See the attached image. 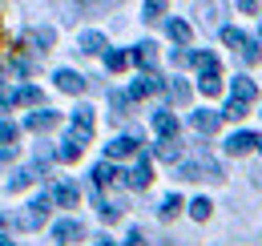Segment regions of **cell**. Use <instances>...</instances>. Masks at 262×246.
<instances>
[{
  "label": "cell",
  "mask_w": 262,
  "mask_h": 246,
  "mask_svg": "<svg viewBox=\"0 0 262 246\" xmlns=\"http://www.w3.org/2000/svg\"><path fill=\"white\" fill-rule=\"evenodd\" d=\"M222 40H226L234 53H242V61H246V65H258L262 53H258V40H254V36H246L242 29H222Z\"/></svg>",
  "instance_id": "1"
},
{
  "label": "cell",
  "mask_w": 262,
  "mask_h": 246,
  "mask_svg": "<svg viewBox=\"0 0 262 246\" xmlns=\"http://www.w3.org/2000/svg\"><path fill=\"white\" fill-rule=\"evenodd\" d=\"M49 206H53V194H40V198H33V202L25 206V214L16 218V226H20V230H36V226H45Z\"/></svg>",
  "instance_id": "2"
},
{
  "label": "cell",
  "mask_w": 262,
  "mask_h": 246,
  "mask_svg": "<svg viewBox=\"0 0 262 246\" xmlns=\"http://www.w3.org/2000/svg\"><path fill=\"white\" fill-rule=\"evenodd\" d=\"M89 137H93V109H89V105H77L73 125H69V141H77V146H89Z\"/></svg>",
  "instance_id": "3"
},
{
  "label": "cell",
  "mask_w": 262,
  "mask_h": 246,
  "mask_svg": "<svg viewBox=\"0 0 262 246\" xmlns=\"http://www.w3.org/2000/svg\"><path fill=\"white\" fill-rule=\"evenodd\" d=\"M178 178H186V182L222 178V166H218V161H182V166H178Z\"/></svg>",
  "instance_id": "4"
},
{
  "label": "cell",
  "mask_w": 262,
  "mask_h": 246,
  "mask_svg": "<svg viewBox=\"0 0 262 246\" xmlns=\"http://www.w3.org/2000/svg\"><path fill=\"white\" fill-rule=\"evenodd\" d=\"M250 150H262V137H258V133H250V129H238V133L226 141V154H234V157L250 154Z\"/></svg>",
  "instance_id": "5"
},
{
  "label": "cell",
  "mask_w": 262,
  "mask_h": 246,
  "mask_svg": "<svg viewBox=\"0 0 262 246\" xmlns=\"http://www.w3.org/2000/svg\"><path fill=\"white\" fill-rule=\"evenodd\" d=\"M125 182H129L133 190H145V186L154 182V166H149V157H137V161H133V170L125 174Z\"/></svg>",
  "instance_id": "6"
},
{
  "label": "cell",
  "mask_w": 262,
  "mask_h": 246,
  "mask_svg": "<svg viewBox=\"0 0 262 246\" xmlns=\"http://www.w3.org/2000/svg\"><path fill=\"white\" fill-rule=\"evenodd\" d=\"M154 93H162V77H158V73H141V77L133 81L129 97H133V101H141V97H154Z\"/></svg>",
  "instance_id": "7"
},
{
  "label": "cell",
  "mask_w": 262,
  "mask_h": 246,
  "mask_svg": "<svg viewBox=\"0 0 262 246\" xmlns=\"http://www.w3.org/2000/svg\"><path fill=\"white\" fill-rule=\"evenodd\" d=\"M105 150H109V161H117V157H141V146H137V137H113Z\"/></svg>",
  "instance_id": "8"
},
{
  "label": "cell",
  "mask_w": 262,
  "mask_h": 246,
  "mask_svg": "<svg viewBox=\"0 0 262 246\" xmlns=\"http://www.w3.org/2000/svg\"><path fill=\"white\" fill-rule=\"evenodd\" d=\"M129 61L137 65V69H145V73H154V61H158V45L154 40H141L137 49L129 53Z\"/></svg>",
  "instance_id": "9"
},
{
  "label": "cell",
  "mask_w": 262,
  "mask_h": 246,
  "mask_svg": "<svg viewBox=\"0 0 262 246\" xmlns=\"http://www.w3.org/2000/svg\"><path fill=\"white\" fill-rule=\"evenodd\" d=\"M258 97V85L250 81V77H238L234 85H230V101H238V105H250Z\"/></svg>",
  "instance_id": "10"
},
{
  "label": "cell",
  "mask_w": 262,
  "mask_h": 246,
  "mask_svg": "<svg viewBox=\"0 0 262 246\" xmlns=\"http://www.w3.org/2000/svg\"><path fill=\"white\" fill-rule=\"evenodd\" d=\"M218 125H222V113H214V109H198V113H194V129H198V133H206V137L218 133Z\"/></svg>",
  "instance_id": "11"
},
{
  "label": "cell",
  "mask_w": 262,
  "mask_h": 246,
  "mask_svg": "<svg viewBox=\"0 0 262 246\" xmlns=\"http://www.w3.org/2000/svg\"><path fill=\"white\" fill-rule=\"evenodd\" d=\"M53 81H57V89H61V93H85V77L73 73V69H61Z\"/></svg>",
  "instance_id": "12"
},
{
  "label": "cell",
  "mask_w": 262,
  "mask_h": 246,
  "mask_svg": "<svg viewBox=\"0 0 262 246\" xmlns=\"http://www.w3.org/2000/svg\"><path fill=\"white\" fill-rule=\"evenodd\" d=\"M53 202H57V206H65V210H73V206L81 202V190H77V186H69V182H61L57 190H53Z\"/></svg>",
  "instance_id": "13"
},
{
  "label": "cell",
  "mask_w": 262,
  "mask_h": 246,
  "mask_svg": "<svg viewBox=\"0 0 262 246\" xmlns=\"http://www.w3.org/2000/svg\"><path fill=\"white\" fill-rule=\"evenodd\" d=\"M57 121H61V117H57L53 109H36L33 117H29V129H33V133H49Z\"/></svg>",
  "instance_id": "14"
},
{
  "label": "cell",
  "mask_w": 262,
  "mask_h": 246,
  "mask_svg": "<svg viewBox=\"0 0 262 246\" xmlns=\"http://www.w3.org/2000/svg\"><path fill=\"white\" fill-rule=\"evenodd\" d=\"M53 238H57V242H73V238H85V226H81V222H57V226H53Z\"/></svg>",
  "instance_id": "15"
},
{
  "label": "cell",
  "mask_w": 262,
  "mask_h": 246,
  "mask_svg": "<svg viewBox=\"0 0 262 246\" xmlns=\"http://www.w3.org/2000/svg\"><path fill=\"white\" fill-rule=\"evenodd\" d=\"M154 129L162 133V141H173V137H178V117H173V113H158V117H154Z\"/></svg>",
  "instance_id": "16"
},
{
  "label": "cell",
  "mask_w": 262,
  "mask_h": 246,
  "mask_svg": "<svg viewBox=\"0 0 262 246\" xmlns=\"http://www.w3.org/2000/svg\"><path fill=\"white\" fill-rule=\"evenodd\" d=\"M109 49V40L101 36V32H81V53H89V57H97Z\"/></svg>",
  "instance_id": "17"
},
{
  "label": "cell",
  "mask_w": 262,
  "mask_h": 246,
  "mask_svg": "<svg viewBox=\"0 0 262 246\" xmlns=\"http://www.w3.org/2000/svg\"><path fill=\"white\" fill-rule=\"evenodd\" d=\"M117 178H121V174H117V166H113V161H101L97 170H93V182H97V190H105V186H113Z\"/></svg>",
  "instance_id": "18"
},
{
  "label": "cell",
  "mask_w": 262,
  "mask_h": 246,
  "mask_svg": "<svg viewBox=\"0 0 262 246\" xmlns=\"http://www.w3.org/2000/svg\"><path fill=\"white\" fill-rule=\"evenodd\" d=\"M36 174H40V166H25V170H16L12 182H8V190H25V186H33Z\"/></svg>",
  "instance_id": "19"
},
{
  "label": "cell",
  "mask_w": 262,
  "mask_h": 246,
  "mask_svg": "<svg viewBox=\"0 0 262 246\" xmlns=\"http://www.w3.org/2000/svg\"><path fill=\"white\" fill-rule=\"evenodd\" d=\"M198 89L206 93V97H218V93H222V73H206V77L198 81Z\"/></svg>",
  "instance_id": "20"
},
{
  "label": "cell",
  "mask_w": 262,
  "mask_h": 246,
  "mask_svg": "<svg viewBox=\"0 0 262 246\" xmlns=\"http://www.w3.org/2000/svg\"><path fill=\"white\" fill-rule=\"evenodd\" d=\"M194 65L202 69V77H206V73H222V65H218L214 53H194Z\"/></svg>",
  "instance_id": "21"
},
{
  "label": "cell",
  "mask_w": 262,
  "mask_h": 246,
  "mask_svg": "<svg viewBox=\"0 0 262 246\" xmlns=\"http://www.w3.org/2000/svg\"><path fill=\"white\" fill-rule=\"evenodd\" d=\"M158 157H162V161H182V141H178V137H173V141H162V146H158Z\"/></svg>",
  "instance_id": "22"
},
{
  "label": "cell",
  "mask_w": 262,
  "mask_h": 246,
  "mask_svg": "<svg viewBox=\"0 0 262 246\" xmlns=\"http://www.w3.org/2000/svg\"><path fill=\"white\" fill-rule=\"evenodd\" d=\"M16 137H20V129L12 121H0V146H8V150H16Z\"/></svg>",
  "instance_id": "23"
},
{
  "label": "cell",
  "mask_w": 262,
  "mask_h": 246,
  "mask_svg": "<svg viewBox=\"0 0 262 246\" xmlns=\"http://www.w3.org/2000/svg\"><path fill=\"white\" fill-rule=\"evenodd\" d=\"M97 210H101L105 222H117V218H121V206H117V202H109V198H97Z\"/></svg>",
  "instance_id": "24"
},
{
  "label": "cell",
  "mask_w": 262,
  "mask_h": 246,
  "mask_svg": "<svg viewBox=\"0 0 262 246\" xmlns=\"http://www.w3.org/2000/svg\"><path fill=\"white\" fill-rule=\"evenodd\" d=\"M81 150H85V146H77V141H61V150H57V157H61V161H77V157H81Z\"/></svg>",
  "instance_id": "25"
},
{
  "label": "cell",
  "mask_w": 262,
  "mask_h": 246,
  "mask_svg": "<svg viewBox=\"0 0 262 246\" xmlns=\"http://www.w3.org/2000/svg\"><path fill=\"white\" fill-rule=\"evenodd\" d=\"M169 36H173L178 45H190V25H186V20H169Z\"/></svg>",
  "instance_id": "26"
},
{
  "label": "cell",
  "mask_w": 262,
  "mask_h": 246,
  "mask_svg": "<svg viewBox=\"0 0 262 246\" xmlns=\"http://www.w3.org/2000/svg\"><path fill=\"white\" fill-rule=\"evenodd\" d=\"M169 97H173V105H186L190 101V85L186 81H169Z\"/></svg>",
  "instance_id": "27"
},
{
  "label": "cell",
  "mask_w": 262,
  "mask_h": 246,
  "mask_svg": "<svg viewBox=\"0 0 262 246\" xmlns=\"http://www.w3.org/2000/svg\"><path fill=\"white\" fill-rule=\"evenodd\" d=\"M105 65H109V73H121V69L129 65V57H125V53H117V49H109V53H105Z\"/></svg>",
  "instance_id": "28"
},
{
  "label": "cell",
  "mask_w": 262,
  "mask_h": 246,
  "mask_svg": "<svg viewBox=\"0 0 262 246\" xmlns=\"http://www.w3.org/2000/svg\"><path fill=\"white\" fill-rule=\"evenodd\" d=\"M210 210H214V206H210V198H194V202H190V214H194L198 222H206Z\"/></svg>",
  "instance_id": "29"
},
{
  "label": "cell",
  "mask_w": 262,
  "mask_h": 246,
  "mask_svg": "<svg viewBox=\"0 0 262 246\" xmlns=\"http://www.w3.org/2000/svg\"><path fill=\"white\" fill-rule=\"evenodd\" d=\"M40 101V89L36 85H25V89H16V105H36Z\"/></svg>",
  "instance_id": "30"
},
{
  "label": "cell",
  "mask_w": 262,
  "mask_h": 246,
  "mask_svg": "<svg viewBox=\"0 0 262 246\" xmlns=\"http://www.w3.org/2000/svg\"><path fill=\"white\" fill-rule=\"evenodd\" d=\"M178 214H182V198H178V194H169V198L162 202V218H178Z\"/></svg>",
  "instance_id": "31"
},
{
  "label": "cell",
  "mask_w": 262,
  "mask_h": 246,
  "mask_svg": "<svg viewBox=\"0 0 262 246\" xmlns=\"http://www.w3.org/2000/svg\"><path fill=\"white\" fill-rule=\"evenodd\" d=\"M109 105H113V117H125V109H129V97H125V93H109Z\"/></svg>",
  "instance_id": "32"
},
{
  "label": "cell",
  "mask_w": 262,
  "mask_h": 246,
  "mask_svg": "<svg viewBox=\"0 0 262 246\" xmlns=\"http://www.w3.org/2000/svg\"><path fill=\"white\" fill-rule=\"evenodd\" d=\"M222 117H230V121H242V117H246V105H238V101H230L226 109H222Z\"/></svg>",
  "instance_id": "33"
},
{
  "label": "cell",
  "mask_w": 262,
  "mask_h": 246,
  "mask_svg": "<svg viewBox=\"0 0 262 246\" xmlns=\"http://www.w3.org/2000/svg\"><path fill=\"white\" fill-rule=\"evenodd\" d=\"M33 40L40 45V49H49V45L57 40V32H53V29H36V32H33Z\"/></svg>",
  "instance_id": "34"
},
{
  "label": "cell",
  "mask_w": 262,
  "mask_h": 246,
  "mask_svg": "<svg viewBox=\"0 0 262 246\" xmlns=\"http://www.w3.org/2000/svg\"><path fill=\"white\" fill-rule=\"evenodd\" d=\"M141 12H145V20H158V16L165 12V4H158V0H154V4H145Z\"/></svg>",
  "instance_id": "35"
},
{
  "label": "cell",
  "mask_w": 262,
  "mask_h": 246,
  "mask_svg": "<svg viewBox=\"0 0 262 246\" xmlns=\"http://www.w3.org/2000/svg\"><path fill=\"white\" fill-rule=\"evenodd\" d=\"M8 105H16V93H12V89H0V113H4Z\"/></svg>",
  "instance_id": "36"
},
{
  "label": "cell",
  "mask_w": 262,
  "mask_h": 246,
  "mask_svg": "<svg viewBox=\"0 0 262 246\" xmlns=\"http://www.w3.org/2000/svg\"><path fill=\"white\" fill-rule=\"evenodd\" d=\"M125 246H149V242H145V234H141V230H129V238H125Z\"/></svg>",
  "instance_id": "37"
},
{
  "label": "cell",
  "mask_w": 262,
  "mask_h": 246,
  "mask_svg": "<svg viewBox=\"0 0 262 246\" xmlns=\"http://www.w3.org/2000/svg\"><path fill=\"white\" fill-rule=\"evenodd\" d=\"M101 246H109V242H101Z\"/></svg>",
  "instance_id": "38"
},
{
  "label": "cell",
  "mask_w": 262,
  "mask_h": 246,
  "mask_svg": "<svg viewBox=\"0 0 262 246\" xmlns=\"http://www.w3.org/2000/svg\"><path fill=\"white\" fill-rule=\"evenodd\" d=\"M8 246H12V242H8Z\"/></svg>",
  "instance_id": "39"
}]
</instances>
